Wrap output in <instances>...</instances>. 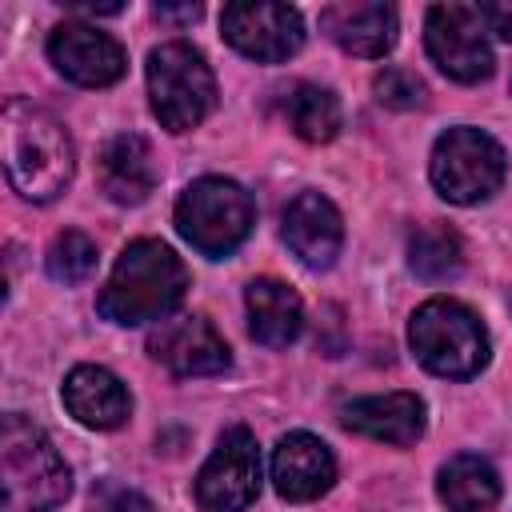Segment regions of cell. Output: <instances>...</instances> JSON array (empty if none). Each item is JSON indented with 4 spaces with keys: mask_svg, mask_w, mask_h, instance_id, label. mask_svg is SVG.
I'll use <instances>...</instances> for the list:
<instances>
[{
    "mask_svg": "<svg viewBox=\"0 0 512 512\" xmlns=\"http://www.w3.org/2000/svg\"><path fill=\"white\" fill-rule=\"evenodd\" d=\"M260 492V448L244 424H232L196 476V504L204 512H244Z\"/></svg>",
    "mask_w": 512,
    "mask_h": 512,
    "instance_id": "cell-9",
    "label": "cell"
},
{
    "mask_svg": "<svg viewBox=\"0 0 512 512\" xmlns=\"http://www.w3.org/2000/svg\"><path fill=\"white\" fill-rule=\"evenodd\" d=\"M188 292V268L184 260L160 244V240H132L108 284L100 288V316L112 320V324H152V320H164Z\"/></svg>",
    "mask_w": 512,
    "mask_h": 512,
    "instance_id": "cell-2",
    "label": "cell"
},
{
    "mask_svg": "<svg viewBox=\"0 0 512 512\" xmlns=\"http://www.w3.org/2000/svg\"><path fill=\"white\" fill-rule=\"evenodd\" d=\"M408 344L416 360L448 380H468L488 364V332L472 308L460 300H428L412 312Z\"/></svg>",
    "mask_w": 512,
    "mask_h": 512,
    "instance_id": "cell-4",
    "label": "cell"
},
{
    "mask_svg": "<svg viewBox=\"0 0 512 512\" xmlns=\"http://www.w3.org/2000/svg\"><path fill=\"white\" fill-rule=\"evenodd\" d=\"M408 264L420 280H448L464 264V244L448 224L428 220L408 236Z\"/></svg>",
    "mask_w": 512,
    "mask_h": 512,
    "instance_id": "cell-22",
    "label": "cell"
},
{
    "mask_svg": "<svg viewBox=\"0 0 512 512\" xmlns=\"http://www.w3.org/2000/svg\"><path fill=\"white\" fill-rule=\"evenodd\" d=\"M320 28L352 56H384L396 44V8L376 0H340L320 12Z\"/></svg>",
    "mask_w": 512,
    "mask_h": 512,
    "instance_id": "cell-16",
    "label": "cell"
},
{
    "mask_svg": "<svg viewBox=\"0 0 512 512\" xmlns=\"http://www.w3.org/2000/svg\"><path fill=\"white\" fill-rule=\"evenodd\" d=\"M484 16L476 4H460V0H448V4H432L428 8V20H424V44H428V56L436 60V68L460 84H476V80H488L492 76V48H488V36H484Z\"/></svg>",
    "mask_w": 512,
    "mask_h": 512,
    "instance_id": "cell-8",
    "label": "cell"
},
{
    "mask_svg": "<svg viewBox=\"0 0 512 512\" xmlns=\"http://www.w3.org/2000/svg\"><path fill=\"white\" fill-rule=\"evenodd\" d=\"M220 28H224V40L240 56L260 60V64H280L292 52H300V44H304L300 12L288 4H268V0L228 4L220 12Z\"/></svg>",
    "mask_w": 512,
    "mask_h": 512,
    "instance_id": "cell-10",
    "label": "cell"
},
{
    "mask_svg": "<svg viewBox=\"0 0 512 512\" xmlns=\"http://www.w3.org/2000/svg\"><path fill=\"white\" fill-rule=\"evenodd\" d=\"M0 480L4 512H48L72 492V472L64 456L20 412H8L0 428Z\"/></svg>",
    "mask_w": 512,
    "mask_h": 512,
    "instance_id": "cell-3",
    "label": "cell"
},
{
    "mask_svg": "<svg viewBox=\"0 0 512 512\" xmlns=\"http://www.w3.org/2000/svg\"><path fill=\"white\" fill-rule=\"evenodd\" d=\"M44 264H48V276H52L56 284H80V280H88L92 268H96V244H92L84 232L64 228V232L48 244Z\"/></svg>",
    "mask_w": 512,
    "mask_h": 512,
    "instance_id": "cell-23",
    "label": "cell"
},
{
    "mask_svg": "<svg viewBox=\"0 0 512 512\" xmlns=\"http://www.w3.org/2000/svg\"><path fill=\"white\" fill-rule=\"evenodd\" d=\"M336 480V456L332 448L312 432H288L272 448V484L284 500H316Z\"/></svg>",
    "mask_w": 512,
    "mask_h": 512,
    "instance_id": "cell-13",
    "label": "cell"
},
{
    "mask_svg": "<svg viewBox=\"0 0 512 512\" xmlns=\"http://www.w3.org/2000/svg\"><path fill=\"white\" fill-rule=\"evenodd\" d=\"M148 96H152L156 120L168 132H188L212 112L216 80L192 44L168 40L148 52Z\"/></svg>",
    "mask_w": 512,
    "mask_h": 512,
    "instance_id": "cell-6",
    "label": "cell"
},
{
    "mask_svg": "<svg viewBox=\"0 0 512 512\" xmlns=\"http://www.w3.org/2000/svg\"><path fill=\"white\" fill-rule=\"evenodd\" d=\"M244 304H248V328H252V340H260L264 348H288L300 328H304V304L300 296L272 280V276H260L248 284L244 292Z\"/></svg>",
    "mask_w": 512,
    "mask_h": 512,
    "instance_id": "cell-19",
    "label": "cell"
},
{
    "mask_svg": "<svg viewBox=\"0 0 512 512\" xmlns=\"http://www.w3.org/2000/svg\"><path fill=\"white\" fill-rule=\"evenodd\" d=\"M48 60L56 64L60 76H68L72 84L84 88H108L124 76V48L100 32L96 24L84 20H64L52 28L48 36Z\"/></svg>",
    "mask_w": 512,
    "mask_h": 512,
    "instance_id": "cell-11",
    "label": "cell"
},
{
    "mask_svg": "<svg viewBox=\"0 0 512 512\" xmlns=\"http://www.w3.org/2000/svg\"><path fill=\"white\" fill-rule=\"evenodd\" d=\"M252 196L224 176L188 184L176 200V232L204 256H228L252 232Z\"/></svg>",
    "mask_w": 512,
    "mask_h": 512,
    "instance_id": "cell-5",
    "label": "cell"
},
{
    "mask_svg": "<svg viewBox=\"0 0 512 512\" xmlns=\"http://www.w3.org/2000/svg\"><path fill=\"white\" fill-rule=\"evenodd\" d=\"M372 88H376V100L384 104V108H420L424 104V96H428V88H424V80L416 76V72H408V68H384L376 80H372Z\"/></svg>",
    "mask_w": 512,
    "mask_h": 512,
    "instance_id": "cell-24",
    "label": "cell"
},
{
    "mask_svg": "<svg viewBox=\"0 0 512 512\" xmlns=\"http://www.w3.org/2000/svg\"><path fill=\"white\" fill-rule=\"evenodd\" d=\"M0 148H4L8 184L24 200L48 204L72 184L76 172L72 136L52 112L28 100H8L0 116Z\"/></svg>",
    "mask_w": 512,
    "mask_h": 512,
    "instance_id": "cell-1",
    "label": "cell"
},
{
    "mask_svg": "<svg viewBox=\"0 0 512 512\" xmlns=\"http://www.w3.org/2000/svg\"><path fill=\"white\" fill-rule=\"evenodd\" d=\"M436 492L448 512H488L500 500V476L484 456L460 452L440 468Z\"/></svg>",
    "mask_w": 512,
    "mask_h": 512,
    "instance_id": "cell-20",
    "label": "cell"
},
{
    "mask_svg": "<svg viewBox=\"0 0 512 512\" xmlns=\"http://www.w3.org/2000/svg\"><path fill=\"white\" fill-rule=\"evenodd\" d=\"M476 8L484 16V28L512 44V0H492V4H476Z\"/></svg>",
    "mask_w": 512,
    "mask_h": 512,
    "instance_id": "cell-26",
    "label": "cell"
},
{
    "mask_svg": "<svg viewBox=\"0 0 512 512\" xmlns=\"http://www.w3.org/2000/svg\"><path fill=\"white\" fill-rule=\"evenodd\" d=\"M92 512H156V504L144 492H136V488H124V484L104 480L92 492Z\"/></svg>",
    "mask_w": 512,
    "mask_h": 512,
    "instance_id": "cell-25",
    "label": "cell"
},
{
    "mask_svg": "<svg viewBox=\"0 0 512 512\" xmlns=\"http://www.w3.org/2000/svg\"><path fill=\"white\" fill-rule=\"evenodd\" d=\"M504 148L480 132V128H448L436 148H432V160H428V176L436 184V192L452 204H476V200H488L500 184H504Z\"/></svg>",
    "mask_w": 512,
    "mask_h": 512,
    "instance_id": "cell-7",
    "label": "cell"
},
{
    "mask_svg": "<svg viewBox=\"0 0 512 512\" xmlns=\"http://www.w3.org/2000/svg\"><path fill=\"white\" fill-rule=\"evenodd\" d=\"M148 352L172 376H216L232 364L224 336L204 316L160 320V328L148 336Z\"/></svg>",
    "mask_w": 512,
    "mask_h": 512,
    "instance_id": "cell-12",
    "label": "cell"
},
{
    "mask_svg": "<svg viewBox=\"0 0 512 512\" xmlns=\"http://www.w3.org/2000/svg\"><path fill=\"white\" fill-rule=\"evenodd\" d=\"M64 408L84 424V428H120L132 412L128 388L100 364H80L64 380Z\"/></svg>",
    "mask_w": 512,
    "mask_h": 512,
    "instance_id": "cell-17",
    "label": "cell"
},
{
    "mask_svg": "<svg viewBox=\"0 0 512 512\" xmlns=\"http://www.w3.org/2000/svg\"><path fill=\"white\" fill-rule=\"evenodd\" d=\"M284 116L308 144H328L340 132V100L320 84H296L284 96Z\"/></svg>",
    "mask_w": 512,
    "mask_h": 512,
    "instance_id": "cell-21",
    "label": "cell"
},
{
    "mask_svg": "<svg viewBox=\"0 0 512 512\" xmlns=\"http://www.w3.org/2000/svg\"><path fill=\"white\" fill-rule=\"evenodd\" d=\"M344 428L380 444L408 448L424 432V400L416 392H384V396H360L344 408Z\"/></svg>",
    "mask_w": 512,
    "mask_h": 512,
    "instance_id": "cell-15",
    "label": "cell"
},
{
    "mask_svg": "<svg viewBox=\"0 0 512 512\" xmlns=\"http://www.w3.org/2000/svg\"><path fill=\"white\" fill-rule=\"evenodd\" d=\"M96 172H100L104 196L116 200V204H140V200H148V192L156 188V176H160L148 140L136 136V132L112 136L104 144V152H100Z\"/></svg>",
    "mask_w": 512,
    "mask_h": 512,
    "instance_id": "cell-18",
    "label": "cell"
},
{
    "mask_svg": "<svg viewBox=\"0 0 512 512\" xmlns=\"http://www.w3.org/2000/svg\"><path fill=\"white\" fill-rule=\"evenodd\" d=\"M284 244L292 248L300 264L328 268L344 244V224H340L336 204L320 192H300L284 208Z\"/></svg>",
    "mask_w": 512,
    "mask_h": 512,
    "instance_id": "cell-14",
    "label": "cell"
},
{
    "mask_svg": "<svg viewBox=\"0 0 512 512\" xmlns=\"http://www.w3.org/2000/svg\"><path fill=\"white\" fill-rule=\"evenodd\" d=\"M156 16H160V20H184V24H188V20H196V16H200V4H188V8H168V4H156Z\"/></svg>",
    "mask_w": 512,
    "mask_h": 512,
    "instance_id": "cell-27",
    "label": "cell"
}]
</instances>
